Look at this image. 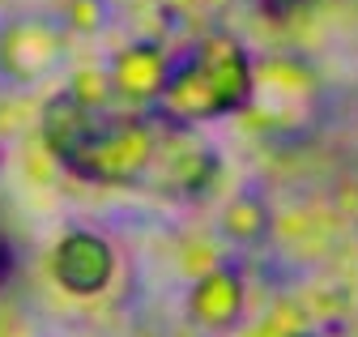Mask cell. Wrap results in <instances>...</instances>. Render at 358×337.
I'll use <instances>...</instances> for the list:
<instances>
[{
  "label": "cell",
  "instance_id": "6da1fadb",
  "mask_svg": "<svg viewBox=\"0 0 358 337\" xmlns=\"http://www.w3.org/2000/svg\"><path fill=\"white\" fill-rule=\"evenodd\" d=\"M9 265H13V257H9V248H5V239H0V278L9 273Z\"/></svg>",
  "mask_w": 358,
  "mask_h": 337
}]
</instances>
